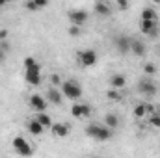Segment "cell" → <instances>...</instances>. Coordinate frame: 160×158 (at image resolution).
Masks as SVG:
<instances>
[{
	"label": "cell",
	"mask_w": 160,
	"mask_h": 158,
	"mask_svg": "<svg viewBox=\"0 0 160 158\" xmlns=\"http://www.w3.org/2000/svg\"><path fill=\"white\" fill-rule=\"evenodd\" d=\"M86 134L97 141H108L112 138V130L104 125H99V123H89L86 126Z\"/></svg>",
	"instance_id": "1"
},
{
	"label": "cell",
	"mask_w": 160,
	"mask_h": 158,
	"mask_svg": "<svg viewBox=\"0 0 160 158\" xmlns=\"http://www.w3.org/2000/svg\"><path fill=\"white\" fill-rule=\"evenodd\" d=\"M62 95H65L71 101H78L82 97V86L77 80H65L62 82Z\"/></svg>",
	"instance_id": "2"
},
{
	"label": "cell",
	"mask_w": 160,
	"mask_h": 158,
	"mask_svg": "<svg viewBox=\"0 0 160 158\" xmlns=\"http://www.w3.org/2000/svg\"><path fill=\"white\" fill-rule=\"evenodd\" d=\"M11 145H13V149H15V153L17 155H21V156H32L34 155V147L26 141V138H22V136H15L13 138V141H11Z\"/></svg>",
	"instance_id": "3"
},
{
	"label": "cell",
	"mask_w": 160,
	"mask_h": 158,
	"mask_svg": "<svg viewBox=\"0 0 160 158\" xmlns=\"http://www.w3.org/2000/svg\"><path fill=\"white\" fill-rule=\"evenodd\" d=\"M77 58H78V63L84 65V67H93L97 62H99V56L95 50L88 48V50H78L77 52Z\"/></svg>",
	"instance_id": "4"
},
{
	"label": "cell",
	"mask_w": 160,
	"mask_h": 158,
	"mask_svg": "<svg viewBox=\"0 0 160 158\" xmlns=\"http://www.w3.org/2000/svg\"><path fill=\"white\" fill-rule=\"evenodd\" d=\"M28 104H30V108H32L36 114L47 112V108H48V102H47V99H45V97H41L39 93H34V95H30V99H28Z\"/></svg>",
	"instance_id": "5"
},
{
	"label": "cell",
	"mask_w": 160,
	"mask_h": 158,
	"mask_svg": "<svg viewBox=\"0 0 160 158\" xmlns=\"http://www.w3.org/2000/svg\"><path fill=\"white\" fill-rule=\"evenodd\" d=\"M138 91L142 95H145V97H155L157 91H158V87H157V84L151 78H142L138 82Z\"/></svg>",
	"instance_id": "6"
},
{
	"label": "cell",
	"mask_w": 160,
	"mask_h": 158,
	"mask_svg": "<svg viewBox=\"0 0 160 158\" xmlns=\"http://www.w3.org/2000/svg\"><path fill=\"white\" fill-rule=\"evenodd\" d=\"M24 80L30 86H39L41 84V67L36 65L32 69H24Z\"/></svg>",
	"instance_id": "7"
},
{
	"label": "cell",
	"mask_w": 160,
	"mask_h": 158,
	"mask_svg": "<svg viewBox=\"0 0 160 158\" xmlns=\"http://www.w3.org/2000/svg\"><path fill=\"white\" fill-rule=\"evenodd\" d=\"M67 17H69V21H71V24L82 28V24L88 21V11H86V9H71V11L67 13Z\"/></svg>",
	"instance_id": "8"
},
{
	"label": "cell",
	"mask_w": 160,
	"mask_h": 158,
	"mask_svg": "<svg viewBox=\"0 0 160 158\" xmlns=\"http://www.w3.org/2000/svg\"><path fill=\"white\" fill-rule=\"evenodd\" d=\"M71 116L73 117H89L91 116V106L89 104H82V102H77V104H73L71 106Z\"/></svg>",
	"instance_id": "9"
},
{
	"label": "cell",
	"mask_w": 160,
	"mask_h": 158,
	"mask_svg": "<svg viewBox=\"0 0 160 158\" xmlns=\"http://www.w3.org/2000/svg\"><path fill=\"white\" fill-rule=\"evenodd\" d=\"M62 101H63V95L58 91V87H48L47 89V102L48 104H54V106H60L62 104Z\"/></svg>",
	"instance_id": "10"
},
{
	"label": "cell",
	"mask_w": 160,
	"mask_h": 158,
	"mask_svg": "<svg viewBox=\"0 0 160 158\" xmlns=\"http://www.w3.org/2000/svg\"><path fill=\"white\" fill-rule=\"evenodd\" d=\"M50 134L56 136V138H65V136H69V125H65V123H52Z\"/></svg>",
	"instance_id": "11"
},
{
	"label": "cell",
	"mask_w": 160,
	"mask_h": 158,
	"mask_svg": "<svg viewBox=\"0 0 160 158\" xmlns=\"http://www.w3.org/2000/svg\"><path fill=\"white\" fill-rule=\"evenodd\" d=\"M130 43H132V39L127 37V36L116 37V48H118V52H121V54H128V52H130Z\"/></svg>",
	"instance_id": "12"
},
{
	"label": "cell",
	"mask_w": 160,
	"mask_h": 158,
	"mask_svg": "<svg viewBox=\"0 0 160 158\" xmlns=\"http://www.w3.org/2000/svg\"><path fill=\"white\" fill-rule=\"evenodd\" d=\"M93 11H95L97 15H101V17H108V15H112V7H110V4H106V2H102V0L95 2Z\"/></svg>",
	"instance_id": "13"
},
{
	"label": "cell",
	"mask_w": 160,
	"mask_h": 158,
	"mask_svg": "<svg viewBox=\"0 0 160 158\" xmlns=\"http://www.w3.org/2000/svg\"><path fill=\"white\" fill-rule=\"evenodd\" d=\"M140 30L145 36H157V21H142Z\"/></svg>",
	"instance_id": "14"
},
{
	"label": "cell",
	"mask_w": 160,
	"mask_h": 158,
	"mask_svg": "<svg viewBox=\"0 0 160 158\" xmlns=\"http://www.w3.org/2000/svg\"><path fill=\"white\" fill-rule=\"evenodd\" d=\"M110 86H112V89H118V91H119L121 87H125V86H127V78H125V75H121V73H114V75L110 77Z\"/></svg>",
	"instance_id": "15"
},
{
	"label": "cell",
	"mask_w": 160,
	"mask_h": 158,
	"mask_svg": "<svg viewBox=\"0 0 160 158\" xmlns=\"http://www.w3.org/2000/svg\"><path fill=\"white\" fill-rule=\"evenodd\" d=\"M26 126H28V132H30V134H34V136H41V134L45 132V128H43V126H41L34 117L26 123Z\"/></svg>",
	"instance_id": "16"
},
{
	"label": "cell",
	"mask_w": 160,
	"mask_h": 158,
	"mask_svg": "<svg viewBox=\"0 0 160 158\" xmlns=\"http://www.w3.org/2000/svg\"><path fill=\"white\" fill-rule=\"evenodd\" d=\"M130 52L132 54H136V56H145V45L142 43V41H134L132 39V43H130Z\"/></svg>",
	"instance_id": "17"
},
{
	"label": "cell",
	"mask_w": 160,
	"mask_h": 158,
	"mask_svg": "<svg viewBox=\"0 0 160 158\" xmlns=\"http://www.w3.org/2000/svg\"><path fill=\"white\" fill-rule=\"evenodd\" d=\"M34 119L39 123L43 128H50V126H52V119H50V116H47L45 112H41V114H36V116H34Z\"/></svg>",
	"instance_id": "18"
},
{
	"label": "cell",
	"mask_w": 160,
	"mask_h": 158,
	"mask_svg": "<svg viewBox=\"0 0 160 158\" xmlns=\"http://www.w3.org/2000/svg\"><path fill=\"white\" fill-rule=\"evenodd\" d=\"M24 7L30 9V11H38L41 7H47V2L45 0H26L24 2Z\"/></svg>",
	"instance_id": "19"
},
{
	"label": "cell",
	"mask_w": 160,
	"mask_h": 158,
	"mask_svg": "<svg viewBox=\"0 0 160 158\" xmlns=\"http://www.w3.org/2000/svg\"><path fill=\"white\" fill-rule=\"evenodd\" d=\"M104 126H108L110 130H114V128H118L119 126V119L116 114H106L104 116Z\"/></svg>",
	"instance_id": "20"
},
{
	"label": "cell",
	"mask_w": 160,
	"mask_h": 158,
	"mask_svg": "<svg viewBox=\"0 0 160 158\" xmlns=\"http://www.w3.org/2000/svg\"><path fill=\"white\" fill-rule=\"evenodd\" d=\"M140 19H142V21H157V11H155L153 7H143Z\"/></svg>",
	"instance_id": "21"
},
{
	"label": "cell",
	"mask_w": 160,
	"mask_h": 158,
	"mask_svg": "<svg viewBox=\"0 0 160 158\" xmlns=\"http://www.w3.org/2000/svg\"><path fill=\"white\" fill-rule=\"evenodd\" d=\"M132 114H134V117H136V119H143L145 116H147V112H145V104H143V102L136 104V106H134V110H132Z\"/></svg>",
	"instance_id": "22"
},
{
	"label": "cell",
	"mask_w": 160,
	"mask_h": 158,
	"mask_svg": "<svg viewBox=\"0 0 160 158\" xmlns=\"http://www.w3.org/2000/svg\"><path fill=\"white\" fill-rule=\"evenodd\" d=\"M157 71H158V67H157L155 63H145V65H143V73H145L147 77H153V75H157Z\"/></svg>",
	"instance_id": "23"
},
{
	"label": "cell",
	"mask_w": 160,
	"mask_h": 158,
	"mask_svg": "<svg viewBox=\"0 0 160 158\" xmlns=\"http://www.w3.org/2000/svg\"><path fill=\"white\" fill-rule=\"evenodd\" d=\"M106 97H108V101H121V93L118 89H108Z\"/></svg>",
	"instance_id": "24"
},
{
	"label": "cell",
	"mask_w": 160,
	"mask_h": 158,
	"mask_svg": "<svg viewBox=\"0 0 160 158\" xmlns=\"http://www.w3.org/2000/svg\"><path fill=\"white\" fill-rule=\"evenodd\" d=\"M36 65H39V63L36 62L34 56H26V58H24V69H32V67H36Z\"/></svg>",
	"instance_id": "25"
},
{
	"label": "cell",
	"mask_w": 160,
	"mask_h": 158,
	"mask_svg": "<svg viewBox=\"0 0 160 158\" xmlns=\"http://www.w3.org/2000/svg\"><path fill=\"white\" fill-rule=\"evenodd\" d=\"M149 123H151L153 126L160 128V114H158V112H155V114H151V116H149Z\"/></svg>",
	"instance_id": "26"
},
{
	"label": "cell",
	"mask_w": 160,
	"mask_h": 158,
	"mask_svg": "<svg viewBox=\"0 0 160 158\" xmlns=\"http://www.w3.org/2000/svg\"><path fill=\"white\" fill-rule=\"evenodd\" d=\"M80 34H82V28H80V26H75V24L69 26V36H71V37H78Z\"/></svg>",
	"instance_id": "27"
},
{
	"label": "cell",
	"mask_w": 160,
	"mask_h": 158,
	"mask_svg": "<svg viewBox=\"0 0 160 158\" xmlns=\"http://www.w3.org/2000/svg\"><path fill=\"white\" fill-rule=\"evenodd\" d=\"M50 82H52V87L62 86V78H60V75H56V73H52V75H50Z\"/></svg>",
	"instance_id": "28"
},
{
	"label": "cell",
	"mask_w": 160,
	"mask_h": 158,
	"mask_svg": "<svg viewBox=\"0 0 160 158\" xmlns=\"http://www.w3.org/2000/svg\"><path fill=\"white\" fill-rule=\"evenodd\" d=\"M128 6H130V4H128L127 0H119V2H118V9H121V11H123V9H128Z\"/></svg>",
	"instance_id": "29"
},
{
	"label": "cell",
	"mask_w": 160,
	"mask_h": 158,
	"mask_svg": "<svg viewBox=\"0 0 160 158\" xmlns=\"http://www.w3.org/2000/svg\"><path fill=\"white\" fill-rule=\"evenodd\" d=\"M8 36H9V32H8L6 28H2V30H0V41H6L8 39Z\"/></svg>",
	"instance_id": "30"
},
{
	"label": "cell",
	"mask_w": 160,
	"mask_h": 158,
	"mask_svg": "<svg viewBox=\"0 0 160 158\" xmlns=\"http://www.w3.org/2000/svg\"><path fill=\"white\" fill-rule=\"evenodd\" d=\"M145 112H147V114L151 116V114H155L157 110H155V106H153V104H145Z\"/></svg>",
	"instance_id": "31"
},
{
	"label": "cell",
	"mask_w": 160,
	"mask_h": 158,
	"mask_svg": "<svg viewBox=\"0 0 160 158\" xmlns=\"http://www.w3.org/2000/svg\"><path fill=\"white\" fill-rule=\"evenodd\" d=\"M0 50H2V52H8V50H9V45H8L6 41H2V43H0Z\"/></svg>",
	"instance_id": "32"
},
{
	"label": "cell",
	"mask_w": 160,
	"mask_h": 158,
	"mask_svg": "<svg viewBox=\"0 0 160 158\" xmlns=\"http://www.w3.org/2000/svg\"><path fill=\"white\" fill-rule=\"evenodd\" d=\"M4 60H6V52H2V50H0V62H4Z\"/></svg>",
	"instance_id": "33"
},
{
	"label": "cell",
	"mask_w": 160,
	"mask_h": 158,
	"mask_svg": "<svg viewBox=\"0 0 160 158\" xmlns=\"http://www.w3.org/2000/svg\"><path fill=\"white\" fill-rule=\"evenodd\" d=\"M2 6H4V0H0V7H2Z\"/></svg>",
	"instance_id": "34"
},
{
	"label": "cell",
	"mask_w": 160,
	"mask_h": 158,
	"mask_svg": "<svg viewBox=\"0 0 160 158\" xmlns=\"http://www.w3.org/2000/svg\"><path fill=\"white\" fill-rule=\"evenodd\" d=\"M158 54H160V45H158Z\"/></svg>",
	"instance_id": "35"
},
{
	"label": "cell",
	"mask_w": 160,
	"mask_h": 158,
	"mask_svg": "<svg viewBox=\"0 0 160 158\" xmlns=\"http://www.w3.org/2000/svg\"><path fill=\"white\" fill-rule=\"evenodd\" d=\"M95 158H99V156H95Z\"/></svg>",
	"instance_id": "36"
}]
</instances>
